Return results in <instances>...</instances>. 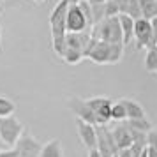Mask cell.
Returning <instances> with one entry per match:
<instances>
[{
    "mask_svg": "<svg viewBox=\"0 0 157 157\" xmlns=\"http://www.w3.org/2000/svg\"><path fill=\"white\" fill-rule=\"evenodd\" d=\"M124 44L104 43V41H95L90 39V44L85 51V58H90L94 64L99 65H113L118 64L124 55Z\"/></svg>",
    "mask_w": 157,
    "mask_h": 157,
    "instance_id": "6da1fadb",
    "label": "cell"
},
{
    "mask_svg": "<svg viewBox=\"0 0 157 157\" xmlns=\"http://www.w3.org/2000/svg\"><path fill=\"white\" fill-rule=\"evenodd\" d=\"M67 0H60L53 7L50 14V27H51V46L58 57H62L65 51V13H67Z\"/></svg>",
    "mask_w": 157,
    "mask_h": 157,
    "instance_id": "7a4b0ae2",
    "label": "cell"
},
{
    "mask_svg": "<svg viewBox=\"0 0 157 157\" xmlns=\"http://www.w3.org/2000/svg\"><path fill=\"white\" fill-rule=\"evenodd\" d=\"M90 37L95 41H104V43H115V44H124L122 43V30L118 23V16L104 18L99 23H95L92 27Z\"/></svg>",
    "mask_w": 157,
    "mask_h": 157,
    "instance_id": "3957f363",
    "label": "cell"
},
{
    "mask_svg": "<svg viewBox=\"0 0 157 157\" xmlns=\"http://www.w3.org/2000/svg\"><path fill=\"white\" fill-rule=\"evenodd\" d=\"M21 134H23V125L14 115L0 118V141L2 143H6L7 147H14Z\"/></svg>",
    "mask_w": 157,
    "mask_h": 157,
    "instance_id": "277c9868",
    "label": "cell"
},
{
    "mask_svg": "<svg viewBox=\"0 0 157 157\" xmlns=\"http://www.w3.org/2000/svg\"><path fill=\"white\" fill-rule=\"evenodd\" d=\"M134 41H136V50H150L155 48V37L152 34V27H150V20L140 18L134 20Z\"/></svg>",
    "mask_w": 157,
    "mask_h": 157,
    "instance_id": "5b68a950",
    "label": "cell"
},
{
    "mask_svg": "<svg viewBox=\"0 0 157 157\" xmlns=\"http://www.w3.org/2000/svg\"><path fill=\"white\" fill-rule=\"evenodd\" d=\"M86 104L88 108L94 111L95 115V122L97 125H108V122L111 120V99L108 97H92V99H86Z\"/></svg>",
    "mask_w": 157,
    "mask_h": 157,
    "instance_id": "8992f818",
    "label": "cell"
},
{
    "mask_svg": "<svg viewBox=\"0 0 157 157\" xmlns=\"http://www.w3.org/2000/svg\"><path fill=\"white\" fill-rule=\"evenodd\" d=\"M88 23H86V18L83 14V11L78 4H69L67 7V13H65V30L67 32H85L88 30Z\"/></svg>",
    "mask_w": 157,
    "mask_h": 157,
    "instance_id": "52a82bcc",
    "label": "cell"
},
{
    "mask_svg": "<svg viewBox=\"0 0 157 157\" xmlns=\"http://www.w3.org/2000/svg\"><path fill=\"white\" fill-rule=\"evenodd\" d=\"M95 132H97V147L99 154L102 157H113L118 148L115 145V140L111 136V129H108V125H95Z\"/></svg>",
    "mask_w": 157,
    "mask_h": 157,
    "instance_id": "ba28073f",
    "label": "cell"
},
{
    "mask_svg": "<svg viewBox=\"0 0 157 157\" xmlns=\"http://www.w3.org/2000/svg\"><path fill=\"white\" fill-rule=\"evenodd\" d=\"M14 148L18 152V157H39L43 145L32 134H21L20 140L16 141Z\"/></svg>",
    "mask_w": 157,
    "mask_h": 157,
    "instance_id": "9c48e42d",
    "label": "cell"
},
{
    "mask_svg": "<svg viewBox=\"0 0 157 157\" xmlns=\"http://www.w3.org/2000/svg\"><path fill=\"white\" fill-rule=\"evenodd\" d=\"M67 106H69V109L74 113V117H76L78 120H83V122H86V124L97 125V122H95V115H94V111L88 108L86 101L79 99V97H71L69 102H67Z\"/></svg>",
    "mask_w": 157,
    "mask_h": 157,
    "instance_id": "30bf717a",
    "label": "cell"
},
{
    "mask_svg": "<svg viewBox=\"0 0 157 157\" xmlns=\"http://www.w3.org/2000/svg\"><path fill=\"white\" fill-rule=\"evenodd\" d=\"M76 129H78V136L81 143L85 145L88 150H92L97 147V132H95V125L92 124H86L83 120L76 118Z\"/></svg>",
    "mask_w": 157,
    "mask_h": 157,
    "instance_id": "8fae6325",
    "label": "cell"
},
{
    "mask_svg": "<svg viewBox=\"0 0 157 157\" xmlns=\"http://www.w3.org/2000/svg\"><path fill=\"white\" fill-rule=\"evenodd\" d=\"M90 32L85 30V32H67L65 34V48H71V50H76V51H81L83 57H85V51L90 44Z\"/></svg>",
    "mask_w": 157,
    "mask_h": 157,
    "instance_id": "7c38bea8",
    "label": "cell"
},
{
    "mask_svg": "<svg viewBox=\"0 0 157 157\" xmlns=\"http://www.w3.org/2000/svg\"><path fill=\"white\" fill-rule=\"evenodd\" d=\"M111 136H113L115 140V145H117V148H129L131 147V132H129L127 125H125V122H120V124H117L113 129H111Z\"/></svg>",
    "mask_w": 157,
    "mask_h": 157,
    "instance_id": "4fadbf2b",
    "label": "cell"
},
{
    "mask_svg": "<svg viewBox=\"0 0 157 157\" xmlns=\"http://www.w3.org/2000/svg\"><path fill=\"white\" fill-rule=\"evenodd\" d=\"M118 23L122 30V43L124 46H129L134 41V20L127 14H118Z\"/></svg>",
    "mask_w": 157,
    "mask_h": 157,
    "instance_id": "5bb4252c",
    "label": "cell"
},
{
    "mask_svg": "<svg viewBox=\"0 0 157 157\" xmlns=\"http://www.w3.org/2000/svg\"><path fill=\"white\" fill-rule=\"evenodd\" d=\"M124 108H125V115H127V120H138V118H145V109L138 101L132 99H122L120 101Z\"/></svg>",
    "mask_w": 157,
    "mask_h": 157,
    "instance_id": "9a60e30c",
    "label": "cell"
},
{
    "mask_svg": "<svg viewBox=\"0 0 157 157\" xmlns=\"http://www.w3.org/2000/svg\"><path fill=\"white\" fill-rule=\"evenodd\" d=\"M39 157H64V150H62L60 140H51L46 145H43Z\"/></svg>",
    "mask_w": 157,
    "mask_h": 157,
    "instance_id": "2e32d148",
    "label": "cell"
},
{
    "mask_svg": "<svg viewBox=\"0 0 157 157\" xmlns=\"http://www.w3.org/2000/svg\"><path fill=\"white\" fill-rule=\"evenodd\" d=\"M141 6V16L145 20L157 18V0H138Z\"/></svg>",
    "mask_w": 157,
    "mask_h": 157,
    "instance_id": "e0dca14e",
    "label": "cell"
},
{
    "mask_svg": "<svg viewBox=\"0 0 157 157\" xmlns=\"http://www.w3.org/2000/svg\"><path fill=\"white\" fill-rule=\"evenodd\" d=\"M16 111V104L11 99H7L6 95H0V118L4 117H11Z\"/></svg>",
    "mask_w": 157,
    "mask_h": 157,
    "instance_id": "ac0fdd59",
    "label": "cell"
},
{
    "mask_svg": "<svg viewBox=\"0 0 157 157\" xmlns=\"http://www.w3.org/2000/svg\"><path fill=\"white\" fill-rule=\"evenodd\" d=\"M125 125L131 129H136V131H141V132H148L152 131V122L145 118H138V120H125Z\"/></svg>",
    "mask_w": 157,
    "mask_h": 157,
    "instance_id": "d6986e66",
    "label": "cell"
},
{
    "mask_svg": "<svg viewBox=\"0 0 157 157\" xmlns=\"http://www.w3.org/2000/svg\"><path fill=\"white\" fill-rule=\"evenodd\" d=\"M62 58H64V62L65 64H69V65H76L79 64L81 60H83V53L81 51H76V50H71V48H65L64 51V55H62Z\"/></svg>",
    "mask_w": 157,
    "mask_h": 157,
    "instance_id": "ffe728a7",
    "label": "cell"
},
{
    "mask_svg": "<svg viewBox=\"0 0 157 157\" xmlns=\"http://www.w3.org/2000/svg\"><path fill=\"white\" fill-rule=\"evenodd\" d=\"M111 120H115L117 124H120V122H125V120H127L125 108H124V104H122L120 101L111 104Z\"/></svg>",
    "mask_w": 157,
    "mask_h": 157,
    "instance_id": "44dd1931",
    "label": "cell"
},
{
    "mask_svg": "<svg viewBox=\"0 0 157 157\" xmlns=\"http://www.w3.org/2000/svg\"><path fill=\"white\" fill-rule=\"evenodd\" d=\"M145 67L148 72H157V48L147 50L145 55Z\"/></svg>",
    "mask_w": 157,
    "mask_h": 157,
    "instance_id": "7402d4cb",
    "label": "cell"
},
{
    "mask_svg": "<svg viewBox=\"0 0 157 157\" xmlns=\"http://www.w3.org/2000/svg\"><path fill=\"white\" fill-rule=\"evenodd\" d=\"M125 14L131 16L132 20H140V18H143L141 16V6H140L138 0H129V6H127Z\"/></svg>",
    "mask_w": 157,
    "mask_h": 157,
    "instance_id": "603a6c76",
    "label": "cell"
},
{
    "mask_svg": "<svg viewBox=\"0 0 157 157\" xmlns=\"http://www.w3.org/2000/svg\"><path fill=\"white\" fill-rule=\"evenodd\" d=\"M147 147H152V148L157 150V131L152 129L147 132Z\"/></svg>",
    "mask_w": 157,
    "mask_h": 157,
    "instance_id": "cb8c5ba5",
    "label": "cell"
},
{
    "mask_svg": "<svg viewBox=\"0 0 157 157\" xmlns=\"http://www.w3.org/2000/svg\"><path fill=\"white\" fill-rule=\"evenodd\" d=\"M113 2L117 4V7H118V14H125L127 6H129V0H113Z\"/></svg>",
    "mask_w": 157,
    "mask_h": 157,
    "instance_id": "d4e9b609",
    "label": "cell"
},
{
    "mask_svg": "<svg viewBox=\"0 0 157 157\" xmlns=\"http://www.w3.org/2000/svg\"><path fill=\"white\" fill-rule=\"evenodd\" d=\"M0 157H18V152H16L14 147L9 150H0Z\"/></svg>",
    "mask_w": 157,
    "mask_h": 157,
    "instance_id": "484cf974",
    "label": "cell"
},
{
    "mask_svg": "<svg viewBox=\"0 0 157 157\" xmlns=\"http://www.w3.org/2000/svg\"><path fill=\"white\" fill-rule=\"evenodd\" d=\"M117 157H132V154H131L129 148H120L117 152Z\"/></svg>",
    "mask_w": 157,
    "mask_h": 157,
    "instance_id": "4316f807",
    "label": "cell"
},
{
    "mask_svg": "<svg viewBox=\"0 0 157 157\" xmlns=\"http://www.w3.org/2000/svg\"><path fill=\"white\" fill-rule=\"evenodd\" d=\"M150 27H152V34H154V37H155V41H157V18L150 20Z\"/></svg>",
    "mask_w": 157,
    "mask_h": 157,
    "instance_id": "83f0119b",
    "label": "cell"
},
{
    "mask_svg": "<svg viewBox=\"0 0 157 157\" xmlns=\"http://www.w3.org/2000/svg\"><path fill=\"white\" fill-rule=\"evenodd\" d=\"M145 152H147V157H157V150L152 148V147H147Z\"/></svg>",
    "mask_w": 157,
    "mask_h": 157,
    "instance_id": "f1b7e54d",
    "label": "cell"
},
{
    "mask_svg": "<svg viewBox=\"0 0 157 157\" xmlns=\"http://www.w3.org/2000/svg\"><path fill=\"white\" fill-rule=\"evenodd\" d=\"M88 157H102V155L99 154L97 148H92V150H88Z\"/></svg>",
    "mask_w": 157,
    "mask_h": 157,
    "instance_id": "f546056e",
    "label": "cell"
},
{
    "mask_svg": "<svg viewBox=\"0 0 157 157\" xmlns=\"http://www.w3.org/2000/svg\"><path fill=\"white\" fill-rule=\"evenodd\" d=\"M79 0H67V4H78Z\"/></svg>",
    "mask_w": 157,
    "mask_h": 157,
    "instance_id": "4dcf8cb0",
    "label": "cell"
},
{
    "mask_svg": "<svg viewBox=\"0 0 157 157\" xmlns=\"http://www.w3.org/2000/svg\"><path fill=\"white\" fill-rule=\"evenodd\" d=\"M36 4H43V2H46V0H34Z\"/></svg>",
    "mask_w": 157,
    "mask_h": 157,
    "instance_id": "1f68e13d",
    "label": "cell"
},
{
    "mask_svg": "<svg viewBox=\"0 0 157 157\" xmlns=\"http://www.w3.org/2000/svg\"><path fill=\"white\" fill-rule=\"evenodd\" d=\"M0 27H2V21H0ZM0 41H2V29H0Z\"/></svg>",
    "mask_w": 157,
    "mask_h": 157,
    "instance_id": "d6a6232c",
    "label": "cell"
},
{
    "mask_svg": "<svg viewBox=\"0 0 157 157\" xmlns=\"http://www.w3.org/2000/svg\"><path fill=\"white\" fill-rule=\"evenodd\" d=\"M79 2H81V0H79ZM85 2H88V0H85Z\"/></svg>",
    "mask_w": 157,
    "mask_h": 157,
    "instance_id": "836d02e7",
    "label": "cell"
},
{
    "mask_svg": "<svg viewBox=\"0 0 157 157\" xmlns=\"http://www.w3.org/2000/svg\"><path fill=\"white\" fill-rule=\"evenodd\" d=\"M0 4H2V0H0Z\"/></svg>",
    "mask_w": 157,
    "mask_h": 157,
    "instance_id": "e575fe53",
    "label": "cell"
},
{
    "mask_svg": "<svg viewBox=\"0 0 157 157\" xmlns=\"http://www.w3.org/2000/svg\"><path fill=\"white\" fill-rule=\"evenodd\" d=\"M155 48H157V44H155Z\"/></svg>",
    "mask_w": 157,
    "mask_h": 157,
    "instance_id": "d590c367",
    "label": "cell"
}]
</instances>
